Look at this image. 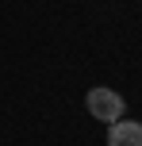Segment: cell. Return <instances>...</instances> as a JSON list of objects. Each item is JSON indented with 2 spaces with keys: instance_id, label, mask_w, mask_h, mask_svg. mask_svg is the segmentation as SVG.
Wrapping results in <instances>:
<instances>
[{
  "instance_id": "1",
  "label": "cell",
  "mask_w": 142,
  "mask_h": 146,
  "mask_svg": "<svg viewBox=\"0 0 142 146\" xmlns=\"http://www.w3.org/2000/svg\"><path fill=\"white\" fill-rule=\"evenodd\" d=\"M85 108H89V115H92V119H100V123H108V127H112L115 119L127 115V100H123L115 88H108V85L89 88V96H85Z\"/></svg>"
},
{
  "instance_id": "2",
  "label": "cell",
  "mask_w": 142,
  "mask_h": 146,
  "mask_svg": "<svg viewBox=\"0 0 142 146\" xmlns=\"http://www.w3.org/2000/svg\"><path fill=\"white\" fill-rule=\"evenodd\" d=\"M108 146H142V123L138 119H115L108 127Z\"/></svg>"
}]
</instances>
